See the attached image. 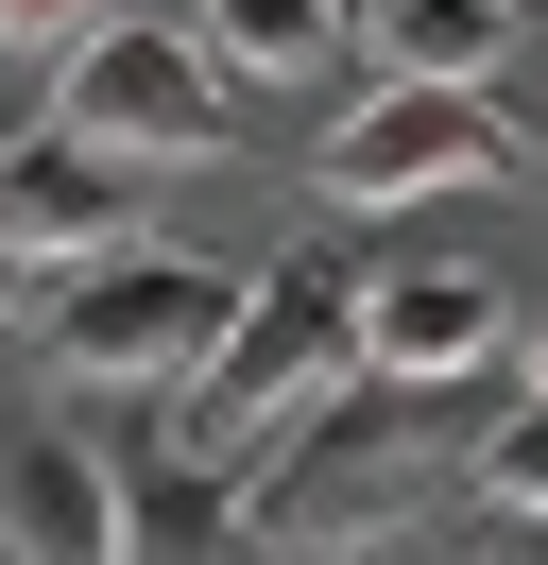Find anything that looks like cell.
<instances>
[{"mask_svg": "<svg viewBox=\"0 0 548 565\" xmlns=\"http://www.w3.org/2000/svg\"><path fill=\"white\" fill-rule=\"evenodd\" d=\"M342 377H360V275H326V257H274V275L240 291L223 360L189 377V446L257 462L274 428H308V412H326Z\"/></svg>", "mask_w": 548, "mask_h": 565, "instance_id": "obj_1", "label": "cell"}, {"mask_svg": "<svg viewBox=\"0 0 548 565\" xmlns=\"http://www.w3.org/2000/svg\"><path fill=\"white\" fill-rule=\"evenodd\" d=\"M240 291H257V275H223V257H171V241L86 257V275L52 291V377H86V394H189L205 360H223Z\"/></svg>", "mask_w": 548, "mask_h": 565, "instance_id": "obj_2", "label": "cell"}, {"mask_svg": "<svg viewBox=\"0 0 548 565\" xmlns=\"http://www.w3.org/2000/svg\"><path fill=\"white\" fill-rule=\"evenodd\" d=\"M223 52H205V18H103L86 52H68V104L52 120H86V138H120V154H223Z\"/></svg>", "mask_w": 548, "mask_h": 565, "instance_id": "obj_3", "label": "cell"}, {"mask_svg": "<svg viewBox=\"0 0 548 565\" xmlns=\"http://www.w3.org/2000/svg\"><path fill=\"white\" fill-rule=\"evenodd\" d=\"M514 172V120L479 104V86H377V104L326 120V206L377 223V206H429V189H479Z\"/></svg>", "mask_w": 548, "mask_h": 565, "instance_id": "obj_4", "label": "cell"}, {"mask_svg": "<svg viewBox=\"0 0 548 565\" xmlns=\"http://www.w3.org/2000/svg\"><path fill=\"white\" fill-rule=\"evenodd\" d=\"M0 241H18V257H52V275L137 257V241H155V154L86 138V120H34V138H0Z\"/></svg>", "mask_w": 548, "mask_h": 565, "instance_id": "obj_5", "label": "cell"}, {"mask_svg": "<svg viewBox=\"0 0 548 565\" xmlns=\"http://www.w3.org/2000/svg\"><path fill=\"white\" fill-rule=\"evenodd\" d=\"M497 343H514V291L479 275V257H394V275H360V377L445 394V377H479Z\"/></svg>", "mask_w": 548, "mask_h": 565, "instance_id": "obj_6", "label": "cell"}, {"mask_svg": "<svg viewBox=\"0 0 548 565\" xmlns=\"http://www.w3.org/2000/svg\"><path fill=\"white\" fill-rule=\"evenodd\" d=\"M0 565H120V462L68 428H18L0 446Z\"/></svg>", "mask_w": 548, "mask_h": 565, "instance_id": "obj_7", "label": "cell"}, {"mask_svg": "<svg viewBox=\"0 0 548 565\" xmlns=\"http://www.w3.org/2000/svg\"><path fill=\"white\" fill-rule=\"evenodd\" d=\"M240 548H257V480L223 446H171L120 480V565H240Z\"/></svg>", "mask_w": 548, "mask_h": 565, "instance_id": "obj_8", "label": "cell"}, {"mask_svg": "<svg viewBox=\"0 0 548 565\" xmlns=\"http://www.w3.org/2000/svg\"><path fill=\"white\" fill-rule=\"evenodd\" d=\"M360 52H377V86H497L514 0H360Z\"/></svg>", "mask_w": 548, "mask_h": 565, "instance_id": "obj_9", "label": "cell"}, {"mask_svg": "<svg viewBox=\"0 0 548 565\" xmlns=\"http://www.w3.org/2000/svg\"><path fill=\"white\" fill-rule=\"evenodd\" d=\"M342 35H360V0H205V52L240 86H308Z\"/></svg>", "mask_w": 548, "mask_h": 565, "instance_id": "obj_10", "label": "cell"}, {"mask_svg": "<svg viewBox=\"0 0 548 565\" xmlns=\"http://www.w3.org/2000/svg\"><path fill=\"white\" fill-rule=\"evenodd\" d=\"M463 497H479V514H514V531H548V394H514V412L463 446Z\"/></svg>", "mask_w": 548, "mask_h": 565, "instance_id": "obj_11", "label": "cell"}, {"mask_svg": "<svg viewBox=\"0 0 548 565\" xmlns=\"http://www.w3.org/2000/svg\"><path fill=\"white\" fill-rule=\"evenodd\" d=\"M103 18H120V0H0V52H52V70H68Z\"/></svg>", "mask_w": 548, "mask_h": 565, "instance_id": "obj_12", "label": "cell"}, {"mask_svg": "<svg viewBox=\"0 0 548 565\" xmlns=\"http://www.w3.org/2000/svg\"><path fill=\"white\" fill-rule=\"evenodd\" d=\"M18 309H34V257H18V241H0V326H18Z\"/></svg>", "mask_w": 548, "mask_h": 565, "instance_id": "obj_13", "label": "cell"}, {"mask_svg": "<svg viewBox=\"0 0 548 565\" xmlns=\"http://www.w3.org/2000/svg\"><path fill=\"white\" fill-rule=\"evenodd\" d=\"M514 360H531V394H548V309H531V326H514Z\"/></svg>", "mask_w": 548, "mask_h": 565, "instance_id": "obj_14", "label": "cell"}]
</instances>
